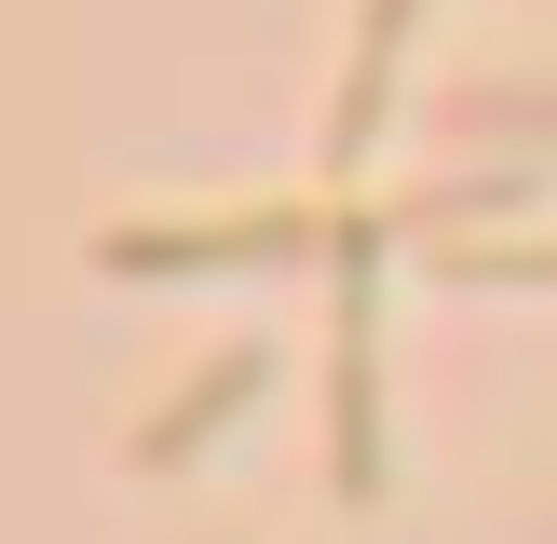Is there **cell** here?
Segmentation results:
<instances>
[{"label":"cell","mask_w":557,"mask_h":544,"mask_svg":"<svg viewBox=\"0 0 557 544\" xmlns=\"http://www.w3.org/2000/svg\"><path fill=\"white\" fill-rule=\"evenodd\" d=\"M408 14H422V0H368V27H354V82H341V163H368V136H381V96H395V41H408Z\"/></svg>","instance_id":"obj_4"},{"label":"cell","mask_w":557,"mask_h":544,"mask_svg":"<svg viewBox=\"0 0 557 544\" xmlns=\"http://www.w3.org/2000/svg\"><path fill=\"white\" fill-rule=\"evenodd\" d=\"M462 286H557V245H449Z\"/></svg>","instance_id":"obj_5"},{"label":"cell","mask_w":557,"mask_h":544,"mask_svg":"<svg viewBox=\"0 0 557 544\" xmlns=\"http://www.w3.org/2000/svg\"><path fill=\"white\" fill-rule=\"evenodd\" d=\"M259 395H272V341H232L205 381H177V395H163L150 422H136V462H177V449H205V435L232 422V408H259Z\"/></svg>","instance_id":"obj_3"},{"label":"cell","mask_w":557,"mask_h":544,"mask_svg":"<svg viewBox=\"0 0 557 544\" xmlns=\"http://www.w3.org/2000/svg\"><path fill=\"white\" fill-rule=\"evenodd\" d=\"M286 245H313V205H245V218H123V232L96 245L109 272H232V259H286Z\"/></svg>","instance_id":"obj_1"},{"label":"cell","mask_w":557,"mask_h":544,"mask_svg":"<svg viewBox=\"0 0 557 544\" xmlns=\"http://www.w3.org/2000/svg\"><path fill=\"white\" fill-rule=\"evenodd\" d=\"M449 123H557V82H531V96H504V82H490V96H462Z\"/></svg>","instance_id":"obj_6"},{"label":"cell","mask_w":557,"mask_h":544,"mask_svg":"<svg viewBox=\"0 0 557 544\" xmlns=\"http://www.w3.org/2000/svg\"><path fill=\"white\" fill-rule=\"evenodd\" d=\"M354 259H341V490L368 504L381 490V272H368V245L381 232H341Z\"/></svg>","instance_id":"obj_2"}]
</instances>
